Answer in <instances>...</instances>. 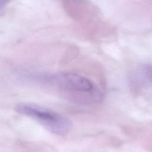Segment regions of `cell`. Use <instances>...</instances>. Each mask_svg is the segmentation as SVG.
Here are the masks:
<instances>
[{
    "instance_id": "6da1fadb",
    "label": "cell",
    "mask_w": 152,
    "mask_h": 152,
    "mask_svg": "<svg viewBox=\"0 0 152 152\" xmlns=\"http://www.w3.org/2000/svg\"><path fill=\"white\" fill-rule=\"evenodd\" d=\"M44 80L61 95L74 102L91 104L99 103L103 99V93L97 86L79 74L59 73L46 76Z\"/></svg>"
},
{
    "instance_id": "7a4b0ae2",
    "label": "cell",
    "mask_w": 152,
    "mask_h": 152,
    "mask_svg": "<svg viewBox=\"0 0 152 152\" xmlns=\"http://www.w3.org/2000/svg\"><path fill=\"white\" fill-rule=\"evenodd\" d=\"M15 110L20 114L34 119L50 131L58 134L67 133L72 126V122L65 116L39 106L20 103L15 106Z\"/></svg>"
},
{
    "instance_id": "3957f363",
    "label": "cell",
    "mask_w": 152,
    "mask_h": 152,
    "mask_svg": "<svg viewBox=\"0 0 152 152\" xmlns=\"http://www.w3.org/2000/svg\"><path fill=\"white\" fill-rule=\"evenodd\" d=\"M133 81L138 86H152V64H145L138 69L134 75Z\"/></svg>"
},
{
    "instance_id": "277c9868",
    "label": "cell",
    "mask_w": 152,
    "mask_h": 152,
    "mask_svg": "<svg viewBox=\"0 0 152 152\" xmlns=\"http://www.w3.org/2000/svg\"><path fill=\"white\" fill-rule=\"evenodd\" d=\"M8 2L7 1H0V13H1L5 9Z\"/></svg>"
}]
</instances>
